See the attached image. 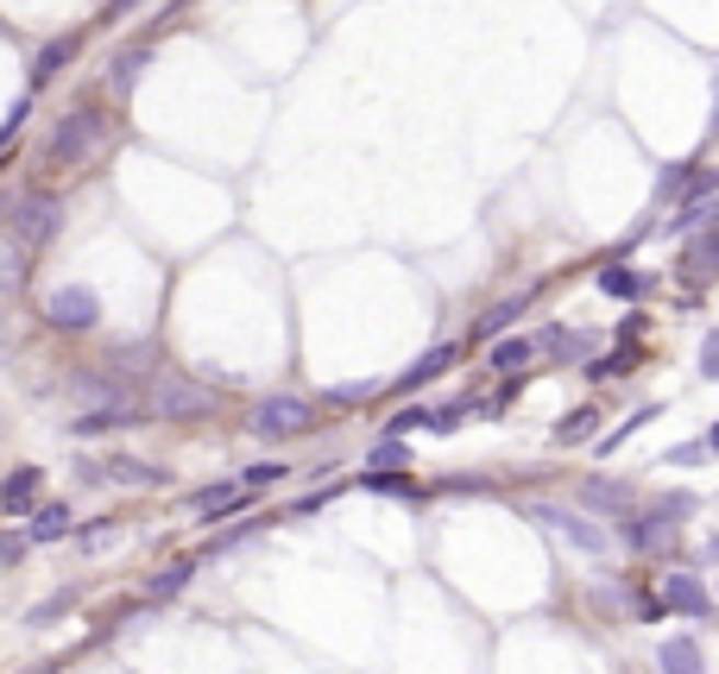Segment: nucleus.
<instances>
[{"instance_id":"1","label":"nucleus","mask_w":719,"mask_h":674,"mask_svg":"<svg viewBox=\"0 0 719 674\" xmlns=\"http://www.w3.org/2000/svg\"><path fill=\"white\" fill-rule=\"evenodd\" d=\"M146 410H152V416H171V423H196V416L215 410V391L196 385V378L171 373V366H158L152 385H146Z\"/></svg>"},{"instance_id":"24","label":"nucleus","mask_w":719,"mask_h":674,"mask_svg":"<svg viewBox=\"0 0 719 674\" xmlns=\"http://www.w3.org/2000/svg\"><path fill=\"white\" fill-rule=\"evenodd\" d=\"M524 302H530V290H524L517 302H499V309H492L487 322H480V334H505V328H512L517 316H524Z\"/></svg>"},{"instance_id":"8","label":"nucleus","mask_w":719,"mask_h":674,"mask_svg":"<svg viewBox=\"0 0 719 674\" xmlns=\"http://www.w3.org/2000/svg\"><path fill=\"white\" fill-rule=\"evenodd\" d=\"M530 517H543V524L556 529V536H568V542H574L581 555H606V549H613V536H606V529L581 524V517H568V511H549V504H537Z\"/></svg>"},{"instance_id":"39","label":"nucleus","mask_w":719,"mask_h":674,"mask_svg":"<svg viewBox=\"0 0 719 674\" xmlns=\"http://www.w3.org/2000/svg\"><path fill=\"white\" fill-rule=\"evenodd\" d=\"M32 674H57V662H45V669H32Z\"/></svg>"},{"instance_id":"12","label":"nucleus","mask_w":719,"mask_h":674,"mask_svg":"<svg viewBox=\"0 0 719 674\" xmlns=\"http://www.w3.org/2000/svg\"><path fill=\"white\" fill-rule=\"evenodd\" d=\"M657 669L663 674H707L700 669V643H694V637H669L663 650H657Z\"/></svg>"},{"instance_id":"26","label":"nucleus","mask_w":719,"mask_h":674,"mask_svg":"<svg viewBox=\"0 0 719 674\" xmlns=\"http://www.w3.org/2000/svg\"><path fill=\"white\" fill-rule=\"evenodd\" d=\"M461 416H467V403H442V410H430V416H423V429H436V435H455V429H461Z\"/></svg>"},{"instance_id":"31","label":"nucleus","mask_w":719,"mask_h":674,"mask_svg":"<svg viewBox=\"0 0 719 674\" xmlns=\"http://www.w3.org/2000/svg\"><path fill=\"white\" fill-rule=\"evenodd\" d=\"M20 561H26V536L0 529V568H20Z\"/></svg>"},{"instance_id":"27","label":"nucleus","mask_w":719,"mask_h":674,"mask_svg":"<svg viewBox=\"0 0 719 674\" xmlns=\"http://www.w3.org/2000/svg\"><path fill=\"white\" fill-rule=\"evenodd\" d=\"M650 416H657V410H638V416H631V423H618V429H613V435H600V454H613V448H618V442H631V435H638V429H643V423H650Z\"/></svg>"},{"instance_id":"38","label":"nucleus","mask_w":719,"mask_h":674,"mask_svg":"<svg viewBox=\"0 0 719 674\" xmlns=\"http://www.w3.org/2000/svg\"><path fill=\"white\" fill-rule=\"evenodd\" d=\"M82 542H89V549H102V542H114V524H95V529H82Z\"/></svg>"},{"instance_id":"22","label":"nucleus","mask_w":719,"mask_h":674,"mask_svg":"<svg viewBox=\"0 0 719 674\" xmlns=\"http://www.w3.org/2000/svg\"><path fill=\"white\" fill-rule=\"evenodd\" d=\"M70 605H77V593L64 586V593H52V599H38V605H32V625H38V630H45V625H57V618H64Z\"/></svg>"},{"instance_id":"6","label":"nucleus","mask_w":719,"mask_h":674,"mask_svg":"<svg viewBox=\"0 0 719 674\" xmlns=\"http://www.w3.org/2000/svg\"><path fill=\"white\" fill-rule=\"evenodd\" d=\"M57 215H64V208H57L52 190H32V196L13 208V240H20V247H45L57 233Z\"/></svg>"},{"instance_id":"30","label":"nucleus","mask_w":719,"mask_h":674,"mask_svg":"<svg viewBox=\"0 0 719 674\" xmlns=\"http://www.w3.org/2000/svg\"><path fill=\"white\" fill-rule=\"evenodd\" d=\"M26 114H32V101H13V114L0 121V151H7L13 139H20V126H26Z\"/></svg>"},{"instance_id":"7","label":"nucleus","mask_w":719,"mask_h":674,"mask_svg":"<svg viewBox=\"0 0 719 674\" xmlns=\"http://www.w3.org/2000/svg\"><path fill=\"white\" fill-rule=\"evenodd\" d=\"M663 605H669V612H688V618H707V612H714V599H707V586H700V568L663 574Z\"/></svg>"},{"instance_id":"4","label":"nucleus","mask_w":719,"mask_h":674,"mask_svg":"<svg viewBox=\"0 0 719 674\" xmlns=\"http://www.w3.org/2000/svg\"><path fill=\"white\" fill-rule=\"evenodd\" d=\"M102 133H107V121L95 114V107L64 114V121H57V133H52V164H82L89 151L102 146Z\"/></svg>"},{"instance_id":"19","label":"nucleus","mask_w":719,"mask_h":674,"mask_svg":"<svg viewBox=\"0 0 719 674\" xmlns=\"http://www.w3.org/2000/svg\"><path fill=\"white\" fill-rule=\"evenodd\" d=\"M284 479H290V467H284V460H259V467H247L240 492H265V485H284Z\"/></svg>"},{"instance_id":"28","label":"nucleus","mask_w":719,"mask_h":674,"mask_svg":"<svg viewBox=\"0 0 719 674\" xmlns=\"http://www.w3.org/2000/svg\"><path fill=\"white\" fill-rule=\"evenodd\" d=\"M688 277H714V240H707V233L688 247Z\"/></svg>"},{"instance_id":"15","label":"nucleus","mask_w":719,"mask_h":674,"mask_svg":"<svg viewBox=\"0 0 719 674\" xmlns=\"http://www.w3.org/2000/svg\"><path fill=\"white\" fill-rule=\"evenodd\" d=\"M448 366H455V347H430V353H423V359L411 366V373L398 378V391H416V385H430V378H442Z\"/></svg>"},{"instance_id":"25","label":"nucleus","mask_w":719,"mask_h":674,"mask_svg":"<svg viewBox=\"0 0 719 674\" xmlns=\"http://www.w3.org/2000/svg\"><path fill=\"white\" fill-rule=\"evenodd\" d=\"M593 416H600V410H574V416H562V423H556V442H587Z\"/></svg>"},{"instance_id":"10","label":"nucleus","mask_w":719,"mask_h":674,"mask_svg":"<svg viewBox=\"0 0 719 674\" xmlns=\"http://www.w3.org/2000/svg\"><path fill=\"white\" fill-rule=\"evenodd\" d=\"M240 504H247L240 485H203V492L190 499V511H196V524H221V517H233Z\"/></svg>"},{"instance_id":"11","label":"nucleus","mask_w":719,"mask_h":674,"mask_svg":"<svg viewBox=\"0 0 719 674\" xmlns=\"http://www.w3.org/2000/svg\"><path fill=\"white\" fill-rule=\"evenodd\" d=\"M625 542H631V549H669V542H675V524H669V517H657V511H650V517H625Z\"/></svg>"},{"instance_id":"9","label":"nucleus","mask_w":719,"mask_h":674,"mask_svg":"<svg viewBox=\"0 0 719 674\" xmlns=\"http://www.w3.org/2000/svg\"><path fill=\"white\" fill-rule=\"evenodd\" d=\"M38 485H45V473H38V467L7 473V479H0V511H7V517H26L32 504H38Z\"/></svg>"},{"instance_id":"3","label":"nucleus","mask_w":719,"mask_h":674,"mask_svg":"<svg viewBox=\"0 0 719 674\" xmlns=\"http://www.w3.org/2000/svg\"><path fill=\"white\" fill-rule=\"evenodd\" d=\"M316 423V410H309L304 398H290V391H272V398L253 403V416H247V429H253L259 442H284V435H304V429Z\"/></svg>"},{"instance_id":"36","label":"nucleus","mask_w":719,"mask_h":674,"mask_svg":"<svg viewBox=\"0 0 719 674\" xmlns=\"http://www.w3.org/2000/svg\"><path fill=\"white\" fill-rule=\"evenodd\" d=\"M700 378H719V334L700 341Z\"/></svg>"},{"instance_id":"21","label":"nucleus","mask_w":719,"mask_h":674,"mask_svg":"<svg viewBox=\"0 0 719 674\" xmlns=\"http://www.w3.org/2000/svg\"><path fill=\"white\" fill-rule=\"evenodd\" d=\"M107 473L121 479V485H164V473H158V467H146V460H114Z\"/></svg>"},{"instance_id":"16","label":"nucleus","mask_w":719,"mask_h":674,"mask_svg":"<svg viewBox=\"0 0 719 674\" xmlns=\"http://www.w3.org/2000/svg\"><path fill=\"white\" fill-rule=\"evenodd\" d=\"M70 57H77V38H52V45L38 50V64H32V82H52Z\"/></svg>"},{"instance_id":"20","label":"nucleus","mask_w":719,"mask_h":674,"mask_svg":"<svg viewBox=\"0 0 719 674\" xmlns=\"http://www.w3.org/2000/svg\"><path fill=\"white\" fill-rule=\"evenodd\" d=\"M492 366H499L505 378L524 373V366H530V341H499V347H492Z\"/></svg>"},{"instance_id":"17","label":"nucleus","mask_w":719,"mask_h":674,"mask_svg":"<svg viewBox=\"0 0 719 674\" xmlns=\"http://www.w3.org/2000/svg\"><path fill=\"white\" fill-rule=\"evenodd\" d=\"M600 290H606V297H638L643 277L631 272V265H600Z\"/></svg>"},{"instance_id":"5","label":"nucleus","mask_w":719,"mask_h":674,"mask_svg":"<svg viewBox=\"0 0 719 674\" xmlns=\"http://www.w3.org/2000/svg\"><path fill=\"white\" fill-rule=\"evenodd\" d=\"M45 322L64 328V334H82V328L102 322V297H95L89 284H64V290H52V302H45Z\"/></svg>"},{"instance_id":"14","label":"nucleus","mask_w":719,"mask_h":674,"mask_svg":"<svg viewBox=\"0 0 719 674\" xmlns=\"http://www.w3.org/2000/svg\"><path fill=\"white\" fill-rule=\"evenodd\" d=\"M581 499L593 504V511H625V504H631V485H625V479H587V485H581Z\"/></svg>"},{"instance_id":"23","label":"nucleus","mask_w":719,"mask_h":674,"mask_svg":"<svg viewBox=\"0 0 719 674\" xmlns=\"http://www.w3.org/2000/svg\"><path fill=\"white\" fill-rule=\"evenodd\" d=\"M190 574H196V561H178V568L152 574V593H158V599H171V593H183V586H190Z\"/></svg>"},{"instance_id":"2","label":"nucleus","mask_w":719,"mask_h":674,"mask_svg":"<svg viewBox=\"0 0 719 674\" xmlns=\"http://www.w3.org/2000/svg\"><path fill=\"white\" fill-rule=\"evenodd\" d=\"M70 398L89 403V416H107V423L121 429V423H146L139 416V398H133L121 378H102V373H77L70 378Z\"/></svg>"},{"instance_id":"34","label":"nucleus","mask_w":719,"mask_h":674,"mask_svg":"<svg viewBox=\"0 0 719 674\" xmlns=\"http://www.w3.org/2000/svg\"><path fill=\"white\" fill-rule=\"evenodd\" d=\"M707 460V442H682V448L669 454V467H700Z\"/></svg>"},{"instance_id":"35","label":"nucleus","mask_w":719,"mask_h":674,"mask_svg":"<svg viewBox=\"0 0 719 674\" xmlns=\"http://www.w3.org/2000/svg\"><path fill=\"white\" fill-rule=\"evenodd\" d=\"M373 467H404V448H398V435H386V442L373 448Z\"/></svg>"},{"instance_id":"32","label":"nucleus","mask_w":719,"mask_h":674,"mask_svg":"<svg viewBox=\"0 0 719 674\" xmlns=\"http://www.w3.org/2000/svg\"><path fill=\"white\" fill-rule=\"evenodd\" d=\"M423 416H430V410H423V403H411V410H398V416L386 423V435H411V429H423Z\"/></svg>"},{"instance_id":"29","label":"nucleus","mask_w":719,"mask_h":674,"mask_svg":"<svg viewBox=\"0 0 719 674\" xmlns=\"http://www.w3.org/2000/svg\"><path fill=\"white\" fill-rule=\"evenodd\" d=\"M688 511H700V499H694V492H675V499H663V504H657V517H669V524H682Z\"/></svg>"},{"instance_id":"33","label":"nucleus","mask_w":719,"mask_h":674,"mask_svg":"<svg viewBox=\"0 0 719 674\" xmlns=\"http://www.w3.org/2000/svg\"><path fill=\"white\" fill-rule=\"evenodd\" d=\"M688 176H694V171H682V164H675V171H663V176H657V196H663V202L682 196V190H688Z\"/></svg>"},{"instance_id":"13","label":"nucleus","mask_w":719,"mask_h":674,"mask_svg":"<svg viewBox=\"0 0 719 674\" xmlns=\"http://www.w3.org/2000/svg\"><path fill=\"white\" fill-rule=\"evenodd\" d=\"M70 529H77L70 504H38V511H32V536L26 542H57V536H70Z\"/></svg>"},{"instance_id":"37","label":"nucleus","mask_w":719,"mask_h":674,"mask_svg":"<svg viewBox=\"0 0 719 674\" xmlns=\"http://www.w3.org/2000/svg\"><path fill=\"white\" fill-rule=\"evenodd\" d=\"M366 485H373V492H411V479H398V473H373Z\"/></svg>"},{"instance_id":"18","label":"nucleus","mask_w":719,"mask_h":674,"mask_svg":"<svg viewBox=\"0 0 719 674\" xmlns=\"http://www.w3.org/2000/svg\"><path fill=\"white\" fill-rule=\"evenodd\" d=\"M139 70H146V50H127V57H121V64L107 70V89H114V95H133V82H139Z\"/></svg>"}]
</instances>
